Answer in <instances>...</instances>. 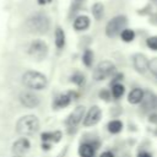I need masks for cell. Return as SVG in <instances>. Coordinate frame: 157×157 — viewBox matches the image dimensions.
<instances>
[{"label": "cell", "mask_w": 157, "mask_h": 157, "mask_svg": "<svg viewBox=\"0 0 157 157\" xmlns=\"http://www.w3.org/2000/svg\"><path fill=\"white\" fill-rule=\"evenodd\" d=\"M26 28L31 33L44 34L50 28V20L48 18L47 15H44L42 12L34 13L31 17L27 18V21H26Z\"/></svg>", "instance_id": "1"}, {"label": "cell", "mask_w": 157, "mask_h": 157, "mask_svg": "<svg viewBox=\"0 0 157 157\" xmlns=\"http://www.w3.org/2000/svg\"><path fill=\"white\" fill-rule=\"evenodd\" d=\"M39 129V120L36 115L28 114L21 117L16 123V131L21 136H31Z\"/></svg>", "instance_id": "2"}, {"label": "cell", "mask_w": 157, "mask_h": 157, "mask_svg": "<svg viewBox=\"0 0 157 157\" xmlns=\"http://www.w3.org/2000/svg\"><path fill=\"white\" fill-rule=\"evenodd\" d=\"M22 83L31 90L40 91L47 87L48 80L44 74L34 70H28L22 75Z\"/></svg>", "instance_id": "3"}, {"label": "cell", "mask_w": 157, "mask_h": 157, "mask_svg": "<svg viewBox=\"0 0 157 157\" xmlns=\"http://www.w3.org/2000/svg\"><path fill=\"white\" fill-rule=\"evenodd\" d=\"M114 70H115V65L110 60H103L93 70L92 77L94 81H103L108 78L114 72Z\"/></svg>", "instance_id": "4"}, {"label": "cell", "mask_w": 157, "mask_h": 157, "mask_svg": "<svg viewBox=\"0 0 157 157\" xmlns=\"http://www.w3.org/2000/svg\"><path fill=\"white\" fill-rule=\"evenodd\" d=\"M126 22H128V20H126V17L124 15H118V16L113 17L112 20L108 21V23L105 26V34L108 37H110V38L118 36L123 31V28L126 25Z\"/></svg>", "instance_id": "5"}, {"label": "cell", "mask_w": 157, "mask_h": 157, "mask_svg": "<svg viewBox=\"0 0 157 157\" xmlns=\"http://www.w3.org/2000/svg\"><path fill=\"white\" fill-rule=\"evenodd\" d=\"M28 55L36 60H43L48 54V45L42 39L33 40L28 47Z\"/></svg>", "instance_id": "6"}, {"label": "cell", "mask_w": 157, "mask_h": 157, "mask_svg": "<svg viewBox=\"0 0 157 157\" xmlns=\"http://www.w3.org/2000/svg\"><path fill=\"white\" fill-rule=\"evenodd\" d=\"M102 119V110L98 105H92L88 112L86 113V115L82 119L83 126L85 128H90V126H94L96 124L99 123V120Z\"/></svg>", "instance_id": "7"}, {"label": "cell", "mask_w": 157, "mask_h": 157, "mask_svg": "<svg viewBox=\"0 0 157 157\" xmlns=\"http://www.w3.org/2000/svg\"><path fill=\"white\" fill-rule=\"evenodd\" d=\"M83 114H85V107L83 105H77L67 117L66 119V125L67 129L75 130L77 128V125L80 124V121L83 119Z\"/></svg>", "instance_id": "8"}, {"label": "cell", "mask_w": 157, "mask_h": 157, "mask_svg": "<svg viewBox=\"0 0 157 157\" xmlns=\"http://www.w3.org/2000/svg\"><path fill=\"white\" fill-rule=\"evenodd\" d=\"M20 102L26 108H36L40 101H39V97L37 94H34L33 92L26 91L20 94Z\"/></svg>", "instance_id": "9"}, {"label": "cell", "mask_w": 157, "mask_h": 157, "mask_svg": "<svg viewBox=\"0 0 157 157\" xmlns=\"http://www.w3.org/2000/svg\"><path fill=\"white\" fill-rule=\"evenodd\" d=\"M132 65H134L135 71H137L139 74H145L147 71L148 60L142 53H137L132 55Z\"/></svg>", "instance_id": "10"}, {"label": "cell", "mask_w": 157, "mask_h": 157, "mask_svg": "<svg viewBox=\"0 0 157 157\" xmlns=\"http://www.w3.org/2000/svg\"><path fill=\"white\" fill-rule=\"evenodd\" d=\"M29 147H31L29 140L27 137H20L18 140H16L12 144V152L16 156H21V155L26 153L29 150Z\"/></svg>", "instance_id": "11"}, {"label": "cell", "mask_w": 157, "mask_h": 157, "mask_svg": "<svg viewBox=\"0 0 157 157\" xmlns=\"http://www.w3.org/2000/svg\"><path fill=\"white\" fill-rule=\"evenodd\" d=\"M141 103H142V108L146 109V110L157 109V94L152 93L151 91L145 92Z\"/></svg>", "instance_id": "12"}, {"label": "cell", "mask_w": 157, "mask_h": 157, "mask_svg": "<svg viewBox=\"0 0 157 157\" xmlns=\"http://www.w3.org/2000/svg\"><path fill=\"white\" fill-rule=\"evenodd\" d=\"M71 94L70 92L69 93H61L59 96H56L53 101V108L54 109H61V108H65L67 107L70 103H71Z\"/></svg>", "instance_id": "13"}, {"label": "cell", "mask_w": 157, "mask_h": 157, "mask_svg": "<svg viewBox=\"0 0 157 157\" xmlns=\"http://www.w3.org/2000/svg\"><path fill=\"white\" fill-rule=\"evenodd\" d=\"M63 137V132L60 130H55V131H45L42 132L40 139L43 142H59Z\"/></svg>", "instance_id": "14"}, {"label": "cell", "mask_w": 157, "mask_h": 157, "mask_svg": "<svg viewBox=\"0 0 157 157\" xmlns=\"http://www.w3.org/2000/svg\"><path fill=\"white\" fill-rule=\"evenodd\" d=\"M96 147L91 142H83L78 147V155L80 157H94Z\"/></svg>", "instance_id": "15"}, {"label": "cell", "mask_w": 157, "mask_h": 157, "mask_svg": "<svg viewBox=\"0 0 157 157\" xmlns=\"http://www.w3.org/2000/svg\"><path fill=\"white\" fill-rule=\"evenodd\" d=\"M144 93L145 91L141 90V88H132L129 94H128V102L130 104H139L141 103L142 98H144Z\"/></svg>", "instance_id": "16"}, {"label": "cell", "mask_w": 157, "mask_h": 157, "mask_svg": "<svg viewBox=\"0 0 157 157\" xmlns=\"http://www.w3.org/2000/svg\"><path fill=\"white\" fill-rule=\"evenodd\" d=\"M90 27V18L87 16H78L74 21V28L76 31H85Z\"/></svg>", "instance_id": "17"}, {"label": "cell", "mask_w": 157, "mask_h": 157, "mask_svg": "<svg viewBox=\"0 0 157 157\" xmlns=\"http://www.w3.org/2000/svg\"><path fill=\"white\" fill-rule=\"evenodd\" d=\"M55 45L58 49H61L65 45V33L61 27H56L55 29Z\"/></svg>", "instance_id": "18"}, {"label": "cell", "mask_w": 157, "mask_h": 157, "mask_svg": "<svg viewBox=\"0 0 157 157\" xmlns=\"http://www.w3.org/2000/svg\"><path fill=\"white\" fill-rule=\"evenodd\" d=\"M107 129H108V131L112 132V134H118V132H120L121 129H123V123H121L120 120H118V119L110 120V121L108 123V125H107Z\"/></svg>", "instance_id": "19"}, {"label": "cell", "mask_w": 157, "mask_h": 157, "mask_svg": "<svg viewBox=\"0 0 157 157\" xmlns=\"http://www.w3.org/2000/svg\"><path fill=\"white\" fill-rule=\"evenodd\" d=\"M125 93V87L119 82V83H115V85H112V96L115 98V99H119L124 96Z\"/></svg>", "instance_id": "20"}, {"label": "cell", "mask_w": 157, "mask_h": 157, "mask_svg": "<svg viewBox=\"0 0 157 157\" xmlns=\"http://www.w3.org/2000/svg\"><path fill=\"white\" fill-rule=\"evenodd\" d=\"M120 38H121L123 42L130 43V42H132L134 38H135V32H134L132 29H130V28H125V29H123V31L120 32Z\"/></svg>", "instance_id": "21"}, {"label": "cell", "mask_w": 157, "mask_h": 157, "mask_svg": "<svg viewBox=\"0 0 157 157\" xmlns=\"http://www.w3.org/2000/svg\"><path fill=\"white\" fill-rule=\"evenodd\" d=\"M92 13L94 16L96 20H101L103 17V13H104V7L101 2H96L93 6H92Z\"/></svg>", "instance_id": "22"}, {"label": "cell", "mask_w": 157, "mask_h": 157, "mask_svg": "<svg viewBox=\"0 0 157 157\" xmlns=\"http://www.w3.org/2000/svg\"><path fill=\"white\" fill-rule=\"evenodd\" d=\"M70 81L72 82V83H75L76 86H82L83 85V82H85V76H83V74L82 72H80V71H76V72H74L72 75H71V77H70Z\"/></svg>", "instance_id": "23"}, {"label": "cell", "mask_w": 157, "mask_h": 157, "mask_svg": "<svg viewBox=\"0 0 157 157\" xmlns=\"http://www.w3.org/2000/svg\"><path fill=\"white\" fill-rule=\"evenodd\" d=\"M82 61L85 64V66L87 67H91L92 66V63H93V52L91 49H86L83 55H82Z\"/></svg>", "instance_id": "24"}, {"label": "cell", "mask_w": 157, "mask_h": 157, "mask_svg": "<svg viewBox=\"0 0 157 157\" xmlns=\"http://www.w3.org/2000/svg\"><path fill=\"white\" fill-rule=\"evenodd\" d=\"M147 70H150L151 74L155 75V76L157 77V56H156V58H152V59L148 61Z\"/></svg>", "instance_id": "25"}, {"label": "cell", "mask_w": 157, "mask_h": 157, "mask_svg": "<svg viewBox=\"0 0 157 157\" xmlns=\"http://www.w3.org/2000/svg\"><path fill=\"white\" fill-rule=\"evenodd\" d=\"M146 45L151 50H157V36H152L146 39Z\"/></svg>", "instance_id": "26"}, {"label": "cell", "mask_w": 157, "mask_h": 157, "mask_svg": "<svg viewBox=\"0 0 157 157\" xmlns=\"http://www.w3.org/2000/svg\"><path fill=\"white\" fill-rule=\"evenodd\" d=\"M98 96H99V98H102V99L105 101V102L110 101V93H109L108 90H101L99 93H98Z\"/></svg>", "instance_id": "27"}, {"label": "cell", "mask_w": 157, "mask_h": 157, "mask_svg": "<svg viewBox=\"0 0 157 157\" xmlns=\"http://www.w3.org/2000/svg\"><path fill=\"white\" fill-rule=\"evenodd\" d=\"M123 77H124V75L121 74V72H118L115 76H114V80L112 81V85H115V83H119V81H121L123 80Z\"/></svg>", "instance_id": "28"}, {"label": "cell", "mask_w": 157, "mask_h": 157, "mask_svg": "<svg viewBox=\"0 0 157 157\" xmlns=\"http://www.w3.org/2000/svg\"><path fill=\"white\" fill-rule=\"evenodd\" d=\"M82 4H83V0H74V2H72V9H74V10L80 9Z\"/></svg>", "instance_id": "29"}, {"label": "cell", "mask_w": 157, "mask_h": 157, "mask_svg": "<svg viewBox=\"0 0 157 157\" xmlns=\"http://www.w3.org/2000/svg\"><path fill=\"white\" fill-rule=\"evenodd\" d=\"M99 157H114V155L110 152V151H104V152H102L101 153V156Z\"/></svg>", "instance_id": "30"}, {"label": "cell", "mask_w": 157, "mask_h": 157, "mask_svg": "<svg viewBox=\"0 0 157 157\" xmlns=\"http://www.w3.org/2000/svg\"><path fill=\"white\" fill-rule=\"evenodd\" d=\"M137 157H152V156H151V153H148V152H140V153L137 155Z\"/></svg>", "instance_id": "31"}, {"label": "cell", "mask_w": 157, "mask_h": 157, "mask_svg": "<svg viewBox=\"0 0 157 157\" xmlns=\"http://www.w3.org/2000/svg\"><path fill=\"white\" fill-rule=\"evenodd\" d=\"M37 1H38V4H39V5H45V4L50 2L52 0H37Z\"/></svg>", "instance_id": "32"}, {"label": "cell", "mask_w": 157, "mask_h": 157, "mask_svg": "<svg viewBox=\"0 0 157 157\" xmlns=\"http://www.w3.org/2000/svg\"><path fill=\"white\" fill-rule=\"evenodd\" d=\"M66 151H67V147H65V148H64V150L60 152V155H58L56 157H64V156H65V153H66Z\"/></svg>", "instance_id": "33"}, {"label": "cell", "mask_w": 157, "mask_h": 157, "mask_svg": "<svg viewBox=\"0 0 157 157\" xmlns=\"http://www.w3.org/2000/svg\"><path fill=\"white\" fill-rule=\"evenodd\" d=\"M13 157H22V156H16V155H15V156H13Z\"/></svg>", "instance_id": "34"}, {"label": "cell", "mask_w": 157, "mask_h": 157, "mask_svg": "<svg viewBox=\"0 0 157 157\" xmlns=\"http://www.w3.org/2000/svg\"><path fill=\"white\" fill-rule=\"evenodd\" d=\"M153 1H156V2H157V0H153Z\"/></svg>", "instance_id": "35"}]
</instances>
